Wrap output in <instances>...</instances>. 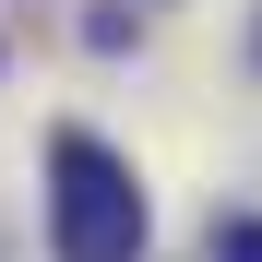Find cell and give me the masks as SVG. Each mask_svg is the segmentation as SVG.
<instances>
[{
	"label": "cell",
	"instance_id": "obj_2",
	"mask_svg": "<svg viewBox=\"0 0 262 262\" xmlns=\"http://www.w3.org/2000/svg\"><path fill=\"white\" fill-rule=\"evenodd\" d=\"M214 262H262V214H238V227H214Z\"/></svg>",
	"mask_w": 262,
	"mask_h": 262
},
{
	"label": "cell",
	"instance_id": "obj_1",
	"mask_svg": "<svg viewBox=\"0 0 262 262\" xmlns=\"http://www.w3.org/2000/svg\"><path fill=\"white\" fill-rule=\"evenodd\" d=\"M48 238H60V262H131L143 250V191L96 131L48 143Z\"/></svg>",
	"mask_w": 262,
	"mask_h": 262
},
{
	"label": "cell",
	"instance_id": "obj_3",
	"mask_svg": "<svg viewBox=\"0 0 262 262\" xmlns=\"http://www.w3.org/2000/svg\"><path fill=\"white\" fill-rule=\"evenodd\" d=\"M250 60H262V36H250Z\"/></svg>",
	"mask_w": 262,
	"mask_h": 262
}]
</instances>
